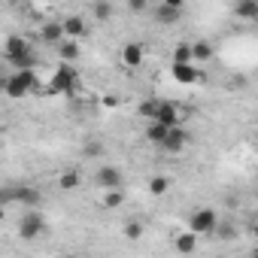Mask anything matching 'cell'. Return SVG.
Masks as SVG:
<instances>
[{
    "mask_svg": "<svg viewBox=\"0 0 258 258\" xmlns=\"http://www.w3.org/2000/svg\"><path fill=\"white\" fill-rule=\"evenodd\" d=\"M4 91H7L10 97H25V94L37 91V73H34V67L16 70V73L4 82Z\"/></svg>",
    "mask_w": 258,
    "mask_h": 258,
    "instance_id": "cell-1",
    "label": "cell"
},
{
    "mask_svg": "<svg viewBox=\"0 0 258 258\" xmlns=\"http://www.w3.org/2000/svg\"><path fill=\"white\" fill-rule=\"evenodd\" d=\"M43 231H46V219H43V213H40L37 207H31V210L22 216V222H19V237H22V240H37Z\"/></svg>",
    "mask_w": 258,
    "mask_h": 258,
    "instance_id": "cell-2",
    "label": "cell"
},
{
    "mask_svg": "<svg viewBox=\"0 0 258 258\" xmlns=\"http://www.w3.org/2000/svg\"><path fill=\"white\" fill-rule=\"evenodd\" d=\"M216 225H219V216H216V210H210V207H198V210L191 213V219H188V231H191V234H213Z\"/></svg>",
    "mask_w": 258,
    "mask_h": 258,
    "instance_id": "cell-3",
    "label": "cell"
},
{
    "mask_svg": "<svg viewBox=\"0 0 258 258\" xmlns=\"http://www.w3.org/2000/svg\"><path fill=\"white\" fill-rule=\"evenodd\" d=\"M76 88V70H73V64H61L58 70H55V76H52V82H49V91H55V94H67V91H73Z\"/></svg>",
    "mask_w": 258,
    "mask_h": 258,
    "instance_id": "cell-4",
    "label": "cell"
},
{
    "mask_svg": "<svg viewBox=\"0 0 258 258\" xmlns=\"http://www.w3.org/2000/svg\"><path fill=\"white\" fill-rule=\"evenodd\" d=\"M94 182H97V188L109 191V188H121L124 176H121V170H118V167H112V164H103V167L94 173Z\"/></svg>",
    "mask_w": 258,
    "mask_h": 258,
    "instance_id": "cell-5",
    "label": "cell"
},
{
    "mask_svg": "<svg viewBox=\"0 0 258 258\" xmlns=\"http://www.w3.org/2000/svg\"><path fill=\"white\" fill-rule=\"evenodd\" d=\"M185 143H188V131H185V127H179V124H173L170 131H167V137L161 140V149L170 152V155H176V152L185 149Z\"/></svg>",
    "mask_w": 258,
    "mask_h": 258,
    "instance_id": "cell-6",
    "label": "cell"
},
{
    "mask_svg": "<svg viewBox=\"0 0 258 258\" xmlns=\"http://www.w3.org/2000/svg\"><path fill=\"white\" fill-rule=\"evenodd\" d=\"M179 106L176 103H170V100H158L155 103V112H152V118L155 121H161V124H167V127H173V124H179Z\"/></svg>",
    "mask_w": 258,
    "mask_h": 258,
    "instance_id": "cell-7",
    "label": "cell"
},
{
    "mask_svg": "<svg viewBox=\"0 0 258 258\" xmlns=\"http://www.w3.org/2000/svg\"><path fill=\"white\" fill-rule=\"evenodd\" d=\"M170 73H173V79H176L179 85H191V82H198V79H201V73H198L195 61H191V64H173V67H170Z\"/></svg>",
    "mask_w": 258,
    "mask_h": 258,
    "instance_id": "cell-8",
    "label": "cell"
},
{
    "mask_svg": "<svg viewBox=\"0 0 258 258\" xmlns=\"http://www.w3.org/2000/svg\"><path fill=\"white\" fill-rule=\"evenodd\" d=\"M64 40V28H61V22H46L43 28H40V43H46V46H58Z\"/></svg>",
    "mask_w": 258,
    "mask_h": 258,
    "instance_id": "cell-9",
    "label": "cell"
},
{
    "mask_svg": "<svg viewBox=\"0 0 258 258\" xmlns=\"http://www.w3.org/2000/svg\"><path fill=\"white\" fill-rule=\"evenodd\" d=\"M121 64L131 67V70H137V67L143 64V46H140V43H127V46L121 49Z\"/></svg>",
    "mask_w": 258,
    "mask_h": 258,
    "instance_id": "cell-10",
    "label": "cell"
},
{
    "mask_svg": "<svg viewBox=\"0 0 258 258\" xmlns=\"http://www.w3.org/2000/svg\"><path fill=\"white\" fill-rule=\"evenodd\" d=\"M61 28H64V37H70V40H79V37H85V22H82V16H67L64 22H61Z\"/></svg>",
    "mask_w": 258,
    "mask_h": 258,
    "instance_id": "cell-11",
    "label": "cell"
},
{
    "mask_svg": "<svg viewBox=\"0 0 258 258\" xmlns=\"http://www.w3.org/2000/svg\"><path fill=\"white\" fill-rule=\"evenodd\" d=\"M28 52H31V46H28V40H25V37H10V40H7V46H4V55H7L10 61L22 58V55H28Z\"/></svg>",
    "mask_w": 258,
    "mask_h": 258,
    "instance_id": "cell-12",
    "label": "cell"
},
{
    "mask_svg": "<svg viewBox=\"0 0 258 258\" xmlns=\"http://www.w3.org/2000/svg\"><path fill=\"white\" fill-rule=\"evenodd\" d=\"M179 16H182L179 7H167V4H161V7L155 10V22H158V25H176Z\"/></svg>",
    "mask_w": 258,
    "mask_h": 258,
    "instance_id": "cell-13",
    "label": "cell"
},
{
    "mask_svg": "<svg viewBox=\"0 0 258 258\" xmlns=\"http://www.w3.org/2000/svg\"><path fill=\"white\" fill-rule=\"evenodd\" d=\"M234 16L243 19V22H255L258 19V0H240L234 7Z\"/></svg>",
    "mask_w": 258,
    "mask_h": 258,
    "instance_id": "cell-14",
    "label": "cell"
},
{
    "mask_svg": "<svg viewBox=\"0 0 258 258\" xmlns=\"http://www.w3.org/2000/svg\"><path fill=\"white\" fill-rule=\"evenodd\" d=\"M19 204H25V207H40V204H43V191H40V188H34V185H25V182H22Z\"/></svg>",
    "mask_w": 258,
    "mask_h": 258,
    "instance_id": "cell-15",
    "label": "cell"
},
{
    "mask_svg": "<svg viewBox=\"0 0 258 258\" xmlns=\"http://www.w3.org/2000/svg\"><path fill=\"white\" fill-rule=\"evenodd\" d=\"M58 55H61V61H67V64H73V61L79 58V46H76V40H70V37H64V40L58 43Z\"/></svg>",
    "mask_w": 258,
    "mask_h": 258,
    "instance_id": "cell-16",
    "label": "cell"
},
{
    "mask_svg": "<svg viewBox=\"0 0 258 258\" xmlns=\"http://www.w3.org/2000/svg\"><path fill=\"white\" fill-rule=\"evenodd\" d=\"M167 131H170L167 124H161V121H155V118H152V121H149V127H146V140H149V143H155V146H161V140L167 137Z\"/></svg>",
    "mask_w": 258,
    "mask_h": 258,
    "instance_id": "cell-17",
    "label": "cell"
},
{
    "mask_svg": "<svg viewBox=\"0 0 258 258\" xmlns=\"http://www.w3.org/2000/svg\"><path fill=\"white\" fill-rule=\"evenodd\" d=\"M210 58H213V46L207 40L191 43V61H210Z\"/></svg>",
    "mask_w": 258,
    "mask_h": 258,
    "instance_id": "cell-18",
    "label": "cell"
},
{
    "mask_svg": "<svg viewBox=\"0 0 258 258\" xmlns=\"http://www.w3.org/2000/svg\"><path fill=\"white\" fill-rule=\"evenodd\" d=\"M173 246H176V252H195V246H198V234H191V231H188V234H179Z\"/></svg>",
    "mask_w": 258,
    "mask_h": 258,
    "instance_id": "cell-19",
    "label": "cell"
},
{
    "mask_svg": "<svg viewBox=\"0 0 258 258\" xmlns=\"http://www.w3.org/2000/svg\"><path fill=\"white\" fill-rule=\"evenodd\" d=\"M79 182H82V179H79V173H76V170H64V173H61V179H58V185H61L64 191L79 188Z\"/></svg>",
    "mask_w": 258,
    "mask_h": 258,
    "instance_id": "cell-20",
    "label": "cell"
},
{
    "mask_svg": "<svg viewBox=\"0 0 258 258\" xmlns=\"http://www.w3.org/2000/svg\"><path fill=\"white\" fill-rule=\"evenodd\" d=\"M173 64H191V43H179L173 49Z\"/></svg>",
    "mask_w": 258,
    "mask_h": 258,
    "instance_id": "cell-21",
    "label": "cell"
},
{
    "mask_svg": "<svg viewBox=\"0 0 258 258\" xmlns=\"http://www.w3.org/2000/svg\"><path fill=\"white\" fill-rule=\"evenodd\" d=\"M94 19L97 22H109L112 19V4H109V0H97V4H94Z\"/></svg>",
    "mask_w": 258,
    "mask_h": 258,
    "instance_id": "cell-22",
    "label": "cell"
},
{
    "mask_svg": "<svg viewBox=\"0 0 258 258\" xmlns=\"http://www.w3.org/2000/svg\"><path fill=\"white\" fill-rule=\"evenodd\" d=\"M121 204H124L121 188H109V191H106V198H103V207H106V210H115V207H121Z\"/></svg>",
    "mask_w": 258,
    "mask_h": 258,
    "instance_id": "cell-23",
    "label": "cell"
},
{
    "mask_svg": "<svg viewBox=\"0 0 258 258\" xmlns=\"http://www.w3.org/2000/svg\"><path fill=\"white\" fill-rule=\"evenodd\" d=\"M121 234H124L127 240H140V237H143V222H127V225L121 228Z\"/></svg>",
    "mask_w": 258,
    "mask_h": 258,
    "instance_id": "cell-24",
    "label": "cell"
},
{
    "mask_svg": "<svg viewBox=\"0 0 258 258\" xmlns=\"http://www.w3.org/2000/svg\"><path fill=\"white\" fill-rule=\"evenodd\" d=\"M167 188H170V179H167V176H152V179H149V191H152V195H164Z\"/></svg>",
    "mask_w": 258,
    "mask_h": 258,
    "instance_id": "cell-25",
    "label": "cell"
},
{
    "mask_svg": "<svg viewBox=\"0 0 258 258\" xmlns=\"http://www.w3.org/2000/svg\"><path fill=\"white\" fill-rule=\"evenodd\" d=\"M219 240H234L237 237V228L234 225H216V231H213Z\"/></svg>",
    "mask_w": 258,
    "mask_h": 258,
    "instance_id": "cell-26",
    "label": "cell"
},
{
    "mask_svg": "<svg viewBox=\"0 0 258 258\" xmlns=\"http://www.w3.org/2000/svg\"><path fill=\"white\" fill-rule=\"evenodd\" d=\"M16 70H25V67H34L37 64V58H34V52H28V55H22V58H16V61H10Z\"/></svg>",
    "mask_w": 258,
    "mask_h": 258,
    "instance_id": "cell-27",
    "label": "cell"
},
{
    "mask_svg": "<svg viewBox=\"0 0 258 258\" xmlns=\"http://www.w3.org/2000/svg\"><path fill=\"white\" fill-rule=\"evenodd\" d=\"M155 103H158V100H143V103L137 106V115H143V118H152V112H155Z\"/></svg>",
    "mask_w": 258,
    "mask_h": 258,
    "instance_id": "cell-28",
    "label": "cell"
},
{
    "mask_svg": "<svg viewBox=\"0 0 258 258\" xmlns=\"http://www.w3.org/2000/svg\"><path fill=\"white\" fill-rule=\"evenodd\" d=\"M100 152H103V146H100V143H94V140H91V143H85V155H88V158H97Z\"/></svg>",
    "mask_w": 258,
    "mask_h": 258,
    "instance_id": "cell-29",
    "label": "cell"
},
{
    "mask_svg": "<svg viewBox=\"0 0 258 258\" xmlns=\"http://www.w3.org/2000/svg\"><path fill=\"white\" fill-rule=\"evenodd\" d=\"M127 10H131V13H143L146 10V0H127Z\"/></svg>",
    "mask_w": 258,
    "mask_h": 258,
    "instance_id": "cell-30",
    "label": "cell"
},
{
    "mask_svg": "<svg viewBox=\"0 0 258 258\" xmlns=\"http://www.w3.org/2000/svg\"><path fill=\"white\" fill-rule=\"evenodd\" d=\"M243 85H246V79H243V76H237V79H231V82H228V88H231V91H240Z\"/></svg>",
    "mask_w": 258,
    "mask_h": 258,
    "instance_id": "cell-31",
    "label": "cell"
},
{
    "mask_svg": "<svg viewBox=\"0 0 258 258\" xmlns=\"http://www.w3.org/2000/svg\"><path fill=\"white\" fill-rule=\"evenodd\" d=\"M100 103H103V106H118V97H115V94H103Z\"/></svg>",
    "mask_w": 258,
    "mask_h": 258,
    "instance_id": "cell-32",
    "label": "cell"
},
{
    "mask_svg": "<svg viewBox=\"0 0 258 258\" xmlns=\"http://www.w3.org/2000/svg\"><path fill=\"white\" fill-rule=\"evenodd\" d=\"M164 4H167V7H179V10H182V7H185V0H164Z\"/></svg>",
    "mask_w": 258,
    "mask_h": 258,
    "instance_id": "cell-33",
    "label": "cell"
},
{
    "mask_svg": "<svg viewBox=\"0 0 258 258\" xmlns=\"http://www.w3.org/2000/svg\"><path fill=\"white\" fill-rule=\"evenodd\" d=\"M7 216V204H0V219H4Z\"/></svg>",
    "mask_w": 258,
    "mask_h": 258,
    "instance_id": "cell-34",
    "label": "cell"
},
{
    "mask_svg": "<svg viewBox=\"0 0 258 258\" xmlns=\"http://www.w3.org/2000/svg\"><path fill=\"white\" fill-rule=\"evenodd\" d=\"M10 4H22V0H10Z\"/></svg>",
    "mask_w": 258,
    "mask_h": 258,
    "instance_id": "cell-35",
    "label": "cell"
}]
</instances>
